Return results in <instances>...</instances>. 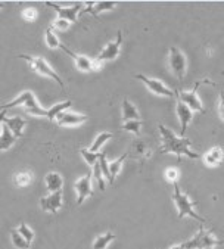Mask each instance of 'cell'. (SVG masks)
I'll use <instances>...</instances> for the list:
<instances>
[{
    "instance_id": "cell-1",
    "label": "cell",
    "mask_w": 224,
    "mask_h": 249,
    "mask_svg": "<svg viewBox=\"0 0 224 249\" xmlns=\"http://www.w3.org/2000/svg\"><path fill=\"white\" fill-rule=\"evenodd\" d=\"M159 128V134H161V154H173L177 157V160L180 161L182 157H187L190 160H199L201 155L198 152L190 151V144L192 140L177 136L173 130H170L168 127H165L164 124L158 125Z\"/></svg>"
},
{
    "instance_id": "cell-2",
    "label": "cell",
    "mask_w": 224,
    "mask_h": 249,
    "mask_svg": "<svg viewBox=\"0 0 224 249\" xmlns=\"http://www.w3.org/2000/svg\"><path fill=\"white\" fill-rule=\"evenodd\" d=\"M173 189H174V192H173V202H174V205H176V208H177L179 218L182 220V218H185V217H192V218L198 220V221L204 226V224L206 223V220H205L204 217H201V215L195 211L193 202L190 201V197H189L186 193L182 192L179 181L173 184Z\"/></svg>"
},
{
    "instance_id": "cell-3",
    "label": "cell",
    "mask_w": 224,
    "mask_h": 249,
    "mask_svg": "<svg viewBox=\"0 0 224 249\" xmlns=\"http://www.w3.org/2000/svg\"><path fill=\"white\" fill-rule=\"evenodd\" d=\"M15 107H24L25 111L31 115H37V117H47V109H43L37 101H36V96L33 91H22L17 99H14L12 102L9 104H5L0 107L2 111H6V109H11V108H15Z\"/></svg>"
},
{
    "instance_id": "cell-4",
    "label": "cell",
    "mask_w": 224,
    "mask_h": 249,
    "mask_svg": "<svg viewBox=\"0 0 224 249\" xmlns=\"http://www.w3.org/2000/svg\"><path fill=\"white\" fill-rule=\"evenodd\" d=\"M205 83L214 84L211 80H206V78H205V80L198 81V83L193 86L192 90H177V91H176V94H177V97H179V101L183 102L185 105H187L193 112H199V114H204V112H205V108H204V105H202V101L199 99V94H198V89H199L202 84H205Z\"/></svg>"
},
{
    "instance_id": "cell-5",
    "label": "cell",
    "mask_w": 224,
    "mask_h": 249,
    "mask_svg": "<svg viewBox=\"0 0 224 249\" xmlns=\"http://www.w3.org/2000/svg\"><path fill=\"white\" fill-rule=\"evenodd\" d=\"M223 243H224V240L217 239L211 231L205 230L201 226L199 231L192 239H189L187 242L183 243V248L185 249H212L214 246H218Z\"/></svg>"
},
{
    "instance_id": "cell-6",
    "label": "cell",
    "mask_w": 224,
    "mask_h": 249,
    "mask_svg": "<svg viewBox=\"0 0 224 249\" xmlns=\"http://www.w3.org/2000/svg\"><path fill=\"white\" fill-rule=\"evenodd\" d=\"M21 59H25L30 67L33 68V71H36L37 74L43 75V77H47L50 80H55L56 83L59 84L61 89H65V84L62 81V78L55 72V70L43 59V58H36V56H28V55H19Z\"/></svg>"
},
{
    "instance_id": "cell-7",
    "label": "cell",
    "mask_w": 224,
    "mask_h": 249,
    "mask_svg": "<svg viewBox=\"0 0 224 249\" xmlns=\"http://www.w3.org/2000/svg\"><path fill=\"white\" fill-rule=\"evenodd\" d=\"M168 64H170V68L173 71V74L179 78L183 80L186 75V68H187V59L185 56V53L180 51L179 47H170L168 51Z\"/></svg>"
},
{
    "instance_id": "cell-8",
    "label": "cell",
    "mask_w": 224,
    "mask_h": 249,
    "mask_svg": "<svg viewBox=\"0 0 224 249\" xmlns=\"http://www.w3.org/2000/svg\"><path fill=\"white\" fill-rule=\"evenodd\" d=\"M46 6L52 8L58 14V18L67 19L68 22H77V17L83 12V3H74L73 6H59L58 3L53 2H44Z\"/></svg>"
},
{
    "instance_id": "cell-9",
    "label": "cell",
    "mask_w": 224,
    "mask_h": 249,
    "mask_svg": "<svg viewBox=\"0 0 224 249\" xmlns=\"http://www.w3.org/2000/svg\"><path fill=\"white\" fill-rule=\"evenodd\" d=\"M134 77L137 80H140L152 93H155L158 96H164V97H176L177 96L176 91H173L171 89H168L162 81H159L156 78H149V77H146L143 74H136Z\"/></svg>"
},
{
    "instance_id": "cell-10",
    "label": "cell",
    "mask_w": 224,
    "mask_h": 249,
    "mask_svg": "<svg viewBox=\"0 0 224 249\" xmlns=\"http://www.w3.org/2000/svg\"><path fill=\"white\" fill-rule=\"evenodd\" d=\"M92 178H93V173L90 171L89 174H86L84 177L78 178L74 184L75 192H77V205H81L89 196L93 195V189H92Z\"/></svg>"
},
{
    "instance_id": "cell-11",
    "label": "cell",
    "mask_w": 224,
    "mask_h": 249,
    "mask_svg": "<svg viewBox=\"0 0 224 249\" xmlns=\"http://www.w3.org/2000/svg\"><path fill=\"white\" fill-rule=\"evenodd\" d=\"M121 44H123V31L120 30L117 33V38L115 41H111L106 44V47L100 52V55L97 56L99 61L102 62H108V61H112L115 59L118 55H120V51H121Z\"/></svg>"
},
{
    "instance_id": "cell-12",
    "label": "cell",
    "mask_w": 224,
    "mask_h": 249,
    "mask_svg": "<svg viewBox=\"0 0 224 249\" xmlns=\"http://www.w3.org/2000/svg\"><path fill=\"white\" fill-rule=\"evenodd\" d=\"M61 207H62V192H55L40 199V208L46 213L56 214Z\"/></svg>"
},
{
    "instance_id": "cell-13",
    "label": "cell",
    "mask_w": 224,
    "mask_h": 249,
    "mask_svg": "<svg viewBox=\"0 0 224 249\" xmlns=\"http://www.w3.org/2000/svg\"><path fill=\"white\" fill-rule=\"evenodd\" d=\"M87 120H89V117L84 114H75V112H68V111L56 117V123L62 127H75V125L86 123Z\"/></svg>"
},
{
    "instance_id": "cell-14",
    "label": "cell",
    "mask_w": 224,
    "mask_h": 249,
    "mask_svg": "<svg viewBox=\"0 0 224 249\" xmlns=\"http://www.w3.org/2000/svg\"><path fill=\"white\" fill-rule=\"evenodd\" d=\"M176 112H177V117H179V121H180V127H182L180 134H182V137H183L185 133H186V130H187V125L190 124V121H192L193 117H195V112H193L187 105H185V104L180 102V101H177Z\"/></svg>"
},
{
    "instance_id": "cell-15",
    "label": "cell",
    "mask_w": 224,
    "mask_h": 249,
    "mask_svg": "<svg viewBox=\"0 0 224 249\" xmlns=\"http://www.w3.org/2000/svg\"><path fill=\"white\" fill-rule=\"evenodd\" d=\"M117 5V2H108V0H105V2H87V9H83L81 14H90L97 18L102 12L114 9Z\"/></svg>"
},
{
    "instance_id": "cell-16",
    "label": "cell",
    "mask_w": 224,
    "mask_h": 249,
    "mask_svg": "<svg viewBox=\"0 0 224 249\" xmlns=\"http://www.w3.org/2000/svg\"><path fill=\"white\" fill-rule=\"evenodd\" d=\"M61 49L65 52V53H68L73 59H74V64H75V68L78 70V71H83V72H90L92 71V59H89L87 56H84V55H77V53H74L73 51H70L68 47H65L64 44L61 46Z\"/></svg>"
},
{
    "instance_id": "cell-17",
    "label": "cell",
    "mask_w": 224,
    "mask_h": 249,
    "mask_svg": "<svg viewBox=\"0 0 224 249\" xmlns=\"http://www.w3.org/2000/svg\"><path fill=\"white\" fill-rule=\"evenodd\" d=\"M25 120L21 118V117H6L3 120V125H6L12 133L14 136L18 139L22 136V131H24V127H25Z\"/></svg>"
},
{
    "instance_id": "cell-18",
    "label": "cell",
    "mask_w": 224,
    "mask_h": 249,
    "mask_svg": "<svg viewBox=\"0 0 224 249\" xmlns=\"http://www.w3.org/2000/svg\"><path fill=\"white\" fill-rule=\"evenodd\" d=\"M223 157H224L223 149L220 146H214L204 155V162H205L206 167H217V165L221 164Z\"/></svg>"
},
{
    "instance_id": "cell-19",
    "label": "cell",
    "mask_w": 224,
    "mask_h": 249,
    "mask_svg": "<svg viewBox=\"0 0 224 249\" xmlns=\"http://www.w3.org/2000/svg\"><path fill=\"white\" fill-rule=\"evenodd\" d=\"M44 183L46 187L50 193L55 192H62V186H64V178L58 174V173H49L44 177Z\"/></svg>"
},
{
    "instance_id": "cell-20",
    "label": "cell",
    "mask_w": 224,
    "mask_h": 249,
    "mask_svg": "<svg viewBox=\"0 0 224 249\" xmlns=\"http://www.w3.org/2000/svg\"><path fill=\"white\" fill-rule=\"evenodd\" d=\"M130 151H131V155L137 160H145V158L150 157V149L142 140H134Z\"/></svg>"
},
{
    "instance_id": "cell-21",
    "label": "cell",
    "mask_w": 224,
    "mask_h": 249,
    "mask_svg": "<svg viewBox=\"0 0 224 249\" xmlns=\"http://www.w3.org/2000/svg\"><path fill=\"white\" fill-rule=\"evenodd\" d=\"M123 120H124V123L140 120L137 108L129 101V99H124V101H123Z\"/></svg>"
},
{
    "instance_id": "cell-22",
    "label": "cell",
    "mask_w": 224,
    "mask_h": 249,
    "mask_svg": "<svg viewBox=\"0 0 224 249\" xmlns=\"http://www.w3.org/2000/svg\"><path fill=\"white\" fill-rule=\"evenodd\" d=\"M17 142V137L14 136V133L6 127L3 125V130H2V134H0V152L6 151V149L12 147Z\"/></svg>"
},
{
    "instance_id": "cell-23",
    "label": "cell",
    "mask_w": 224,
    "mask_h": 249,
    "mask_svg": "<svg viewBox=\"0 0 224 249\" xmlns=\"http://www.w3.org/2000/svg\"><path fill=\"white\" fill-rule=\"evenodd\" d=\"M71 105H73L71 101H65V102H61V104H55L50 109H47V117H46V118H47L49 121H55L56 117H58L59 114H62V112H65L67 109H70Z\"/></svg>"
},
{
    "instance_id": "cell-24",
    "label": "cell",
    "mask_w": 224,
    "mask_h": 249,
    "mask_svg": "<svg viewBox=\"0 0 224 249\" xmlns=\"http://www.w3.org/2000/svg\"><path fill=\"white\" fill-rule=\"evenodd\" d=\"M129 157V154H123L118 160L109 162V174H111V184H114L115 180H117V176L120 174L121 168H123V164L126 161V158Z\"/></svg>"
},
{
    "instance_id": "cell-25",
    "label": "cell",
    "mask_w": 224,
    "mask_h": 249,
    "mask_svg": "<svg viewBox=\"0 0 224 249\" xmlns=\"http://www.w3.org/2000/svg\"><path fill=\"white\" fill-rule=\"evenodd\" d=\"M115 237L117 236L114 233H111V231H106V233L97 236L94 239V242H93V249H106L111 242L115 240Z\"/></svg>"
},
{
    "instance_id": "cell-26",
    "label": "cell",
    "mask_w": 224,
    "mask_h": 249,
    "mask_svg": "<svg viewBox=\"0 0 224 249\" xmlns=\"http://www.w3.org/2000/svg\"><path fill=\"white\" fill-rule=\"evenodd\" d=\"M11 240H12L14 246L18 248V249H30V242H27L22 237V234L18 231V229H12L11 230Z\"/></svg>"
},
{
    "instance_id": "cell-27",
    "label": "cell",
    "mask_w": 224,
    "mask_h": 249,
    "mask_svg": "<svg viewBox=\"0 0 224 249\" xmlns=\"http://www.w3.org/2000/svg\"><path fill=\"white\" fill-rule=\"evenodd\" d=\"M80 154H81V157L84 158V161L93 168L97 162H99V160H100V152H92L90 149H86V147H83V149H80Z\"/></svg>"
},
{
    "instance_id": "cell-28",
    "label": "cell",
    "mask_w": 224,
    "mask_h": 249,
    "mask_svg": "<svg viewBox=\"0 0 224 249\" xmlns=\"http://www.w3.org/2000/svg\"><path fill=\"white\" fill-rule=\"evenodd\" d=\"M109 139H114V136H112L111 133H100V134H97L96 139H94V142H93V144L90 146V151H92V152H99L100 149H102V146H103Z\"/></svg>"
},
{
    "instance_id": "cell-29",
    "label": "cell",
    "mask_w": 224,
    "mask_h": 249,
    "mask_svg": "<svg viewBox=\"0 0 224 249\" xmlns=\"http://www.w3.org/2000/svg\"><path fill=\"white\" fill-rule=\"evenodd\" d=\"M31 180H33V174L28 171H21L14 176V183L18 187H27L31 183Z\"/></svg>"
},
{
    "instance_id": "cell-30",
    "label": "cell",
    "mask_w": 224,
    "mask_h": 249,
    "mask_svg": "<svg viewBox=\"0 0 224 249\" xmlns=\"http://www.w3.org/2000/svg\"><path fill=\"white\" fill-rule=\"evenodd\" d=\"M44 41H46V44H47V47H49V49H58V47H61V46H62V44H61V41H59V38L56 37V34L53 33V28H52V27H49V28L46 30Z\"/></svg>"
},
{
    "instance_id": "cell-31",
    "label": "cell",
    "mask_w": 224,
    "mask_h": 249,
    "mask_svg": "<svg viewBox=\"0 0 224 249\" xmlns=\"http://www.w3.org/2000/svg\"><path fill=\"white\" fill-rule=\"evenodd\" d=\"M93 178L97 181V186H99V189L103 192L105 190V177H103V174H102V170H100V164L97 162L94 167H93Z\"/></svg>"
},
{
    "instance_id": "cell-32",
    "label": "cell",
    "mask_w": 224,
    "mask_h": 249,
    "mask_svg": "<svg viewBox=\"0 0 224 249\" xmlns=\"http://www.w3.org/2000/svg\"><path fill=\"white\" fill-rule=\"evenodd\" d=\"M123 128L129 133H134V134H140V130H142V121L140 120H136V121H127L124 123Z\"/></svg>"
},
{
    "instance_id": "cell-33",
    "label": "cell",
    "mask_w": 224,
    "mask_h": 249,
    "mask_svg": "<svg viewBox=\"0 0 224 249\" xmlns=\"http://www.w3.org/2000/svg\"><path fill=\"white\" fill-rule=\"evenodd\" d=\"M21 17H22V19H24V21H27V22H33V21H36V19H37L38 12H37V9H36V8H25V9L21 12Z\"/></svg>"
},
{
    "instance_id": "cell-34",
    "label": "cell",
    "mask_w": 224,
    "mask_h": 249,
    "mask_svg": "<svg viewBox=\"0 0 224 249\" xmlns=\"http://www.w3.org/2000/svg\"><path fill=\"white\" fill-rule=\"evenodd\" d=\"M99 164H100V170H102V174L103 177L108 180V183L111 184V174H109V162L106 161V155L102 152L100 155V160H99Z\"/></svg>"
},
{
    "instance_id": "cell-35",
    "label": "cell",
    "mask_w": 224,
    "mask_h": 249,
    "mask_svg": "<svg viewBox=\"0 0 224 249\" xmlns=\"http://www.w3.org/2000/svg\"><path fill=\"white\" fill-rule=\"evenodd\" d=\"M18 231L22 234V237H24L27 242H30V243H31V242L34 240V231H33V230H31L25 223H21V224H19Z\"/></svg>"
},
{
    "instance_id": "cell-36",
    "label": "cell",
    "mask_w": 224,
    "mask_h": 249,
    "mask_svg": "<svg viewBox=\"0 0 224 249\" xmlns=\"http://www.w3.org/2000/svg\"><path fill=\"white\" fill-rule=\"evenodd\" d=\"M179 176H180V174H179V170H177V168H167V170H165V178H167L168 183H171V184L177 183Z\"/></svg>"
},
{
    "instance_id": "cell-37",
    "label": "cell",
    "mask_w": 224,
    "mask_h": 249,
    "mask_svg": "<svg viewBox=\"0 0 224 249\" xmlns=\"http://www.w3.org/2000/svg\"><path fill=\"white\" fill-rule=\"evenodd\" d=\"M70 25H71V22H68L67 19H61V18H56V19L53 21V24H52V28H55V30H61V31H64V30L70 28Z\"/></svg>"
},
{
    "instance_id": "cell-38",
    "label": "cell",
    "mask_w": 224,
    "mask_h": 249,
    "mask_svg": "<svg viewBox=\"0 0 224 249\" xmlns=\"http://www.w3.org/2000/svg\"><path fill=\"white\" fill-rule=\"evenodd\" d=\"M218 114L221 120L224 121V91H220V99H218Z\"/></svg>"
},
{
    "instance_id": "cell-39",
    "label": "cell",
    "mask_w": 224,
    "mask_h": 249,
    "mask_svg": "<svg viewBox=\"0 0 224 249\" xmlns=\"http://www.w3.org/2000/svg\"><path fill=\"white\" fill-rule=\"evenodd\" d=\"M103 65H105V62L99 61L97 58L92 59V71H100L103 68Z\"/></svg>"
},
{
    "instance_id": "cell-40",
    "label": "cell",
    "mask_w": 224,
    "mask_h": 249,
    "mask_svg": "<svg viewBox=\"0 0 224 249\" xmlns=\"http://www.w3.org/2000/svg\"><path fill=\"white\" fill-rule=\"evenodd\" d=\"M5 115H6V112H5V111L0 112V134H2V130H3V120L6 118Z\"/></svg>"
},
{
    "instance_id": "cell-41",
    "label": "cell",
    "mask_w": 224,
    "mask_h": 249,
    "mask_svg": "<svg viewBox=\"0 0 224 249\" xmlns=\"http://www.w3.org/2000/svg\"><path fill=\"white\" fill-rule=\"evenodd\" d=\"M170 249H185V248H183V243H182V245H176V246H171Z\"/></svg>"
},
{
    "instance_id": "cell-42",
    "label": "cell",
    "mask_w": 224,
    "mask_h": 249,
    "mask_svg": "<svg viewBox=\"0 0 224 249\" xmlns=\"http://www.w3.org/2000/svg\"><path fill=\"white\" fill-rule=\"evenodd\" d=\"M3 6H5V3H3V2H0V9H2Z\"/></svg>"
}]
</instances>
